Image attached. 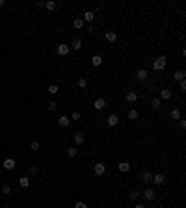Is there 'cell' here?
Wrapping results in <instances>:
<instances>
[{
  "mask_svg": "<svg viewBox=\"0 0 186 208\" xmlns=\"http://www.w3.org/2000/svg\"><path fill=\"white\" fill-rule=\"evenodd\" d=\"M166 63H167L166 56H160V58H156V59H154V63H153V69H154V71H164V69H166Z\"/></svg>",
  "mask_w": 186,
  "mask_h": 208,
  "instance_id": "obj_1",
  "label": "cell"
},
{
  "mask_svg": "<svg viewBox=\"0 0 186 208\" xmlns=\"http://www.w3.org/2000/svg\"><path fill=\"white\" fill-rule=\"evenodd\" d=\"M93 171H95V175H97V177H103L104 173H106V165H104V164H101V162H99V164H95Z\"/></svg>",
  "mask_w": 186,
  "mask_h": 208,
  "instance_id": "obj_2",
  "label": "cell"
},
{
  "mask_svg": "<svg viewBox=\"0 0 186 208\" xmlns=\"http://www.w3.org/2000/svg\"><path fill=\"white\" fill-rule=\"evenodd\" d=\"M69 50H71V47H69V45H65V43L58 45V54H60V56H67Z\"/></svg>",
  "mask_w": 186,
  "mask_h": 208,
  "instance_id": "obj_3",
  "label": "cell"
},
{
  "mask_svg": "<svg viewBox=\"0 0 186 208\" xmlns=\"http://www.w3.org/2000/svg\"><path fill=\"white\" fill-rule=\"evenodd\" d=\"M2 165H4V169L11 171V169H15V160H13V158H6V160L2 162Z\"/></svg>",
  "mask_w": 186,
  "mask_h": 208,
  "instance_id": "obj_4",
  "label": "cell"
},
{
  "mask_svg": "<svg viewBox=\"0 0 186 208\" xmlns=\"http://www.w3.org/2000/svg\"><path fill=\"white\" fill-rule=\"evenodd\" d=\"M93 108H95V110H104V108H106V100H104V98H97V100L93 102Z\"/></svg>",
  "mask_w": 186,
  "mask_h": 208,
  "instance_id": "obj_5",
  "label": "cell"
},
{
  "mask_svg": "<svg viewBox=\"0 0 186 208\" xmlns=\"http://www.w3.org/2000/svg\"><path fill=\"white\" fill-rule=\"evenodd\" d=\"M153 182H154V184H156V186H162L164 182H166V177H164V175H160V173H158V175H154V177H153Z\"/></svg>",
  "mask_w": 186,
  "mask_h": 208,
  "instance_id": "obj_6",
  "label": "cell"
},
{
  "mask_svg": "<svg viewBox=\"0 0 186 208\" xmlns=\"http://www.w3.org/2000/svg\"><path fill=\"white\" fill-rule=\"evenodd\" d=\"M136 78H138L140 82L147 80V71H145V69H138V71H136Z\"/></svg>",
  "mask_w": 186,
  "mask_h": 208,
  "instance_id": "obj_7",
  "label": "cell"
},
{
  "mask_svg": "<svg viewBox=\"0 0 186 208\" xmlns=\"http://www.w3.org/2000/svg\"><path fill=\"white\" fill-rule=\"evenodd\" d=\"M117 167H119V171H121V173H128V171H130V164H128V162H119Z\"/></svg>",
  "mask_w": 186,
  "mask_h": 208,
  "instance_id": "obj_8",
  "label": "cell"
},
{
  "mask_svg": "<svg viewBox=\"0 0 186 208\" xmlns=\"http://www.w3.org/2000/svg\"><path fill=\"white\" fill-rule=\"evenodd\" d=\"M19 186H21V188H24V190L30 188V178H28V177H21L19 178Z\"/></svg>",
  "mask_w": 186,
  "mask_h": 208,
  "instance_id": "obj_9",
  "label": "cell"
},
{
  "mask_svg": "<svg viewBox=\"0 0 186 208\" xmlns=\"http://www.w3.org/2000/svg\"><path fill=\"white\" fill-rule=\"evenodd\" d=\"M108 125H110V126H115V125H117V123H119V117H117V115H115V114H112V115H108Z\"/></svg>",
  "mask_w": 186,
  "mask_h": 208,
  "instance_id": "obj_10",
  "label": "cell"
},
{
  "mask_svg": "<svg viewBox=\"0 0 186 208\" xmlns=\"http://www.w3.org/2000/svg\"><path fill=\"white\" fill-rule=\"evenodd\" d=\"M143 197H145L147 201H153L154 199V190L153 188H147L145 191H143Z\"/></svg>",
  "mask_w": 186,
  "mask_h": 208,
  "instance_id": "obj_11",
  "label": "cell"
},
{
  "mask_svg": "<svg viewBox=\"0 0 186 208\" xmlns=\"http://www.w3.org/2000/svg\"><path fill=\"white\" fill-rule=\"evenodd\" d=\"M84 141H86L84 134H82V132H76V134H75V143H76V145H82Z\"/></svg>",
  "mask_w": 186,
  "mask_h": 208,
  "instance_id": "obj_12",
  "label": "cell"
},
{
  "mask_svg": "<svg viewBox=\"0 0 186 208\" xmlns=\"http://www.w3.org/2000/svg\"><path fill=\"white\" fill-rule=\"evenodd\" d=\"M69 123H71V119H69L67 115H62V117L58 119V125L60 126H69Z\"/></svg>",
  "mask_w": 186,
  "mask_h": 208,
  "instance_id": "obj_13",
  "label": "cell"
},
{
  "mask_svg": "<svg viewBox=\"0 0 186 208\" xmlns=\"http://www.w3.org/2000/svg\"><path fill=\"white\" fill-rule=\"evenodd\" d=\"M160 98H162V100H169L171 98V91L169 89H160Z\"/></svg>",
  "mask_w": 186,
  "mask_h": 208,
  "instance_id": "obj_14",
  "label": "cell"
},
{
  "mask_svg": "<svg viewBox=\"0 0 186 208\" xmlns=\"http://www.w3.org/2000/svg\"><path fill=\"white\" fill-rule=\"evenodd\" d=\"M127 100L130 102V104H132V102H136V100H138V93H136V91H128V93H127Z\"/></svg>",
  "mask_w": 186,
  "mask_h": 208,
  "instance_id": "obj_15",
  "label": "cell"
},
{
  "mask_svg": "<svg viewBox=\"0 0 186 208\" xmlns=\"http://www.w3.org/2000/svg\"><path fill=\"white\" fill-rule=\"evenodd\" d=\"M101 63H103V58H101L99 54H95L93 58H91V65H93V67H99Z\"/></svg>",
  "mask_w": 186,
  "mask_h": 208,
  "instance_id": "obj_16",
  "label": "cell"
},
{
  "mask_svg": "<svg viewBox=\"0 0 186 208\" xmlns=\"http://www.w3.org/2000/svg\"><path fill=\"white\" fill-rule=\"evenodd\" d=\"M117 39V34H115V32H106V41H110V43H114V41Z\"/></svg>",
  "mask_w": 186,
  "mask_h": 208,
  "instance_id": "obj_17",
  "label": "cell"
},
{
  "mask_svg": "<svg viewBox=\"0 0 186 208\" xmlns=\"http://www.w3.org/2000/svg\"><path fill=\"white\" fill-rule=\"evenodd\" d=\"M93 19H95V13L93 11H86L84 13V20H86V22H91Z\"/></svg>",
  "mask_w": 186,
  "mask_h": 208,
  "instance_id": "obj_18",
  "label": "cell"
},
{
  "mask_svg": "<svg viewBox=\"0 0 186 208\" xmlns=\"http://www.w3.org/2000/svg\"><path fill=\"white\" fill-rule=\"evenodd\" d=\"M173 78L179 80V82H181V80H184V71H182V69H181V71H177V73L173 75Z\"/></svg>",
  "mask_w": 186,
  "mask_h": 208,
  "instance_id": "obj_19",
  "label": "cell"
},
{
  "mask_svg": "<svg viewBox=\"0 0 186 208\" xmlns=\"http://www.w3.org/2000/svg\"><path fill=\"white\" fill-rule=\"evenodd\" d=\"M47 91H48L50 95H56V93H58V86H56V84H50V86L47 87Z\"/></svg>",
  "mask_w": 186,
  "mask_h": 208,
  "instance_id": "obj_20",
  "label": "cell"
},
{
  "mask_svg": "<svg viewBox=\"0 0 186 208\" xmlns=\"http://www.w3.org/2000/svg\"><path fill=\"white\" fill-rule=\"evenodd\" d=\"M45 8H47V9H50V11H54V9H56V2L48 0V2H45Z\"/></svg>",
  "mask_w": 186,
  "mask_h": 208,
  "instance_id": "obj_21",
  "label": "cell"
},
{
  "mask_svg": "<svg viewBox=\"0 0 186 208\" xmlns=\"http://www.w3.org/2000/svg\"><path fill=\"white\" fill-rule=\"evenodd\" d=\"M71 47L75 48V50H80V48H82V41H80V39H75V41H73V45H71Z\"/></svg>",
  "mask_w": 186,
  "mask_h": 208,
  "instance_id": "obj_22",
  "label": "cell"
},
{
  "mask_svg": "<svg viewBox=\"0 0 186 208\" xmlns=\"http://www.w3.org/2000/svg\"><path fill=\"white\" fill-rule=\"evenodd\" d=\"M73 26H75L76 30H80V28H84V20L82 19H76L75 22H73Z\"/></svg>",
  "mask_w": 186,
  "mask_h": 208,
  "instance_id": "obj_23",
  "label": "cell"
},
{
  "mask_svg": "<svg viewBox=\"0 0 186 208\" xmlns=\"http://www.w3.org/2000/svg\"><path fill=\"white\" fill-rule=\"evenodd\" d=\"M171 117H173V119H181V110H177V108L171 110Z\"/></svg>",
  "mask_w": 186,
  "mask_h": 208,
  "instance_id": "obj_24",
  "label": "cell"
},
{
  "mask_svg": "<svg viewBox=\"0 0 186 208\" xmlns=\"http://www.w3.org/2000/svg\"><path fill=\"white\" fill-rule=\"evenodd\" d=\"M128 119H138V112H136V110H128Z\"/></svg>",
  "mask_w": 186,
  "mask_h": 208,
  "instance_id": "obj_25",
  "label": "cell"
},
{
  "mask_svg": "<svg viewBox=\"0 0 186 208\" xmlns=\"http://www.w3.org/2000/svg\"><path fill=\"white\" fill-rule=\"evenodd\" d=\"M67 156H69V158H75V156H76V149L69 147V149H67Z\"/></svg>",
  "mask_w": 186,
  "mask_h": 208,
  "instance_id": "obj_26",
  "label": "cell"
},
{
  "mask_svg": "<svg viewBox=\"0 0 186 208\" xmlns=\"http://www.w3.org/2000/svg\"><path fill=\"white\" fill-rule=\"evenodd\" d=\"M56 108H58V102H56V100H50V102H48V110H50V112H54Z\"/></svg>",
  "mask_w": 186,
  "mask_h": 208,
  "instance_id": "obj_27",
  "label": "cell"
},
{
  "mask_svg": "<svg viewBox=\"0 0 186 208\" xmlns=\"http://www.w3.org/2000/svg\"><path fill=\"white\" fill-rule=\"evenodd\" d=\"M142 178H143V180H145V182H151V180H153V175L145 171V173H143V177H142Z\"/></svg>",
  "mask_w": 186,
  "mask_h": 208,
  "instance_id": "obj_28",
  "label": "cell"
},
{
  "mask_svg": "<svg viewBox=\"0 0 186 208\" xmlns=\"http://www.w3.org/2000/svg\"><path fill=\"white\" fill-rule=\"evenodd\" d=\"M30 151L37 153V151H39V143H37V141H32V145H30Z\"/></svg>",
  "mask_w": 186,
  "mask_h": 208,
  "instance_id": "obj_29",
  "label": "cell"
},
{
  "mask_svg": "<svg viewBox=\"0 0 186 208\" xmlns=\"http://www.w3.org/2000/svg\"><path fill=\"white\" fill-rule=\"evenodd\" d=\"M151 106L156 110V108H160V98H153V102H151Z\"/></svg>",
  "mask_w": 186,
  "mask_h": 208,
  "instance_id": "obj_30",
  "label": "cell"
},
{
  "mask_svg": "<svg viewBox=\"0 0 186 208\" xmlns=\"http://www.w3.org/2000/svg\"><path fill=\"white\" fill-rule=\"evenodd\" d=\"M128 197H130V199H132V201H134V199H138V197H140V193H138V191H136V190H132V191H130V193H128Z\"/></svg>",
  "mask_w": 186,
  "mask_h": 208,
  "instance_id": "obj_31",
  "label": "cell"
},
{
  "mask_svg": "<svg viewBox=\"0 0 186 208\" xmlns=\"http://www.w3.org/2000/svg\"><path fill=\"white\" fill-rule=\"evenodd\" d=\"M86 86H87V80L86 78H80L78 80V87H86Z\"/></svg>",
  "mask_w": 186,
  "mask_h": 208,
  "instance_id": "obj_32",
  "label": "cell"
},
{
  "mask_svg": "<svg viewBox=\"0 0 186 208\" xmlns=\"http://www.w3.org/2000/svg\"><path fill=\"white\" fill-rule=\"evenodd\" d=\"M71 117H73V121H78V119H80V112H73Z\"/></svg>",
  "mask_w": 186,
  "mask_h": 208,
  "instance_id": "obj_33",
  "label": "cell"
},
{
  "mask_svg": "<svg viewBox=\"0 0 186 208\" xmlns=\"http://www.w3.org/2000/svg\"><path fill=\"white\" fill-rule=\"evenodd\" d=\"M2 193H6V195H9V193H11V188H9V186H4V188H2Z\"/></svg>",
  "mask_w": 186,
  "mask_h": 208,
  "instance_id": "obj_34",
  "label": "cell"
},
{
  "mask_svg": "<svg viewBox=\"0 0 186 208\" xmlns=\"http://www.w3.org/2000/svg\"><path fill=\"white\" fill-rule=\"evenodd\" d=\"M75 208H87V206H86V203H76Z\"/></svg>",
  "mask_w": 186,
  "mask_h": 208,
  "instance_id": "obj_35",
  "label": "cell"
},
{
  "mask_svg": "<svg viewBox=\"0 0 186 208\" xmlns=\"http://www.w3.org/2000/svg\"><path fill=\"white\" fill-rule=\"evenodd\" d=\"M179 86H181V89H182V91L186 89V82H184V80H181V82H179Z\"/></svg>",
  "mask_w": 186,
  "mask_h": 208,
  "instance_id": "obj_36",
  "label": "cell"
},
{
  "mask_svg": "<svg viewBox=\"0 0 186 208\" xmlns=\"http://www.w3.org/2000/svg\"><path fill=\"white\" fill-rule=\"evenodd\" d=\"M179 126H181V128H186V121H182V119H181V121H179Z\"/></svg>",
  "mask_w": 186,
  "mask_h": 208,
  "instance_id": "obj_37",
  "label": "cell"
},
{
  "mask_svg": "<svg viewBox=\"0 0 186 208\" xmlns=\"http://www.w3.org/2000/svg\"><path fill=\"white\" fill-rule=\"evenodd\" d=\"M134 208H145V204H142V203H138V204H136V206Z\"/></svg>",
  "mask_w": 186,
  "mask_h": 208,
  "instance_id": "obj_38",
  "label": "cell"
},
{
  "mask_svg": "<svg viewBox=\"0 0 186 208\" xmlns=\"http://www.w3.org/2000/svg\"><path fill=\"white\" fill-rule=\"evenodd\" d=\"M2 6H4V0H0V8H2Z\"/></svg>",
  "mask_w": 186,
  "mask_h": 208,
  "instance_id": "obj_39",
  "label": "cell"
},
{
  "mask_svg": "<svg viewBox=\"0 0 186 208\" xmlns=\"http://www.w3.org/2000/svg\"><path fill=\"white\" fill-rule=\"evenodd\" d=\"M0 180H2V177H0Z\"/></svg>",
  "mask_w": 186,
  "mask_h": 208,
  "instance_id": "obj_40",
  "label": "cell"
}]
</instances>
